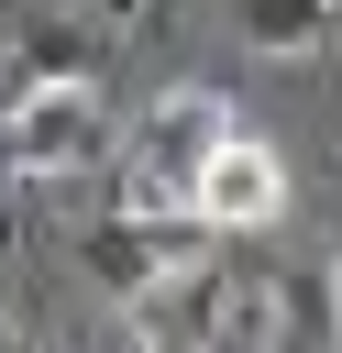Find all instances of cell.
<instances>
[{"mask_svg":"<svg viewBox=\"0 0 342 353\" xmlns=\"http://www.w3.org/2000/svg\"><path fill=\"white\" fill-rule=\"evenodd\" d=\"M110 143V88L99 77H22L0 88V188H55L99 165Z\"/></svg>","mask_w":342,"mask_h":353,"instance_id":"6da1fadb","label":"cell"},{"mask_svg":"<svg viewBox=\"0 0 342 353\" xmlns=\"http://www.w3.org/2000/svg\"><path fill=\"white\" fill-rule=\"evenodd\" d=\"M232 132V99L221 88H165L132 132V165H121V210L132 221H188V188L210 165V143Z\"/></svg>","mask_w":342,"mask_h":353,"instance_id":"7a4b0ae2","label":"cell"},{"mask_svg":"<svg viewBox=\"0 0 342 353\" xmlns=\"http://www.w3.org/2000/svg\"><path fill=\"white\" fill-rule=\"evenodd\" d=\"M188 221H199V232H276V221H287V154L232 121V132L210 143L199 188H188Z\"/></svg>","mask_w":342,"mask_h":353,"instance_id":"3957f363","label":"cell"},{"mask_svg":"<svg viewBox=\"0 0 342 353\" xmlns=\"http://www.w3.org/2000/svg\"><path fill=\"white\" fill-rule=\"evenodd\" d=\"M199 221H132V210H110V232H88V265H99V287L132 309V298H154L165 276H188L199 265V243H188Z\"/></svg>","mask_w":342,"mask_h":353,"instance_id":"277c9868","label":"cell"},{"mask_svg":"<svg viewBox=\"0 0 342 353\" xmlns=\"http://www.w3.org/2000/svg\"><path fill=\"white\" fill-rule=\"evenodd\" d=\"M232 33L254 55H320L342 33V0H232Z\"/></svg>","mask_w":342,"mask_h":353,"instance_id":"5b68a950","label":"cell"}]
</instances>
